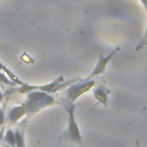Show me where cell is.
<instances>
[{
    "label": "cell",
    "instance_id": "obj_1",
    "mask_svg": "<svg viewBox=\"0 0 147 147\" xmlns=\"http://www.w3.org/2000/svg\"><path fill=\"white\" fill-rule=\"evenodd\" d=\"M55 103V99L49 95V93L41 92V91H33L28 93L26 100L22 103L26 110V116L33 115L41 110L45 107L52 106Z\"/></svg>",
    "mask_w": 147,
    "mask_h": 147
},
{
    "label": "cell",
    "instance_id": "obj_15",
    "mask_svg": "<svg viewBox=\"0 0 147 147\" xmlns=\"http://www.w3.org/2000/svg\"><path fill=\"white\" fill-rule=\"evenodd\" d=\"M136 147H140V146H139V142H138V141L136 142Z\"/></svg>",
    "mask_w": 147,
    "mask_h": 147
},
{
    "label": "cell",
    "instance_id": "obj_14",
    "mask_svg": "<svg viewBox=\"0 0 147 147\" xmlns=\"http://www.w3.org/2000/svg\"><path fill=\"white\" fill-rule=\"evenodd\" d=\"M141 2H142V5L145 6V8H146V10H147V0H141Z\"/></svg>",
    "mask_w": 147,
    "mask_h": 147
},
{
    "label": "cell",
    "instance_id": "obj_10",
    "mask_svg": "<svg viewBox=\"0 0 147 147\" xmlns=\"http://www.w3.org/2000/svg\"><path fill=\"white\" fill-rule=\"evenodd\" d=\"M0 83H1V84H5V85H7V86H10V87L17 86L16 83H14L6 74H2V71H0Z\"/></svg>",
    "mask_w": 147,
    "mask_h": 147
},
{
    "label": "cell",
    "instance_id": "obj_4",
    "mask_svg": "<svg viewBox=\"0 0 147 147\" xmlns=\"http://www.w3.org/2000/svg\"><path fill=\"white\" fill-rule=\"evenodd\" d=\"M119 51V48L117 47V48H115L114 51H111L108 55H102V54H99V61H98V63H96V65H95V68L93 69V71L91 72V75L87 77L88 79H92L93 77H95V76H99V75H101L105 70H106V67H107V64L109 63V61L113 59V56L117 53Z\"/></svg>",
    "mask_w": 147,
    "mask_h": 147
},
{
    "label": "cell",
    "instance_id": "obj_17",
    "mask_svg": "<svg viewBox=\"0 0 147 147\" xmlns=\"http://www.w3.org/2000/svg\"><path fill=\"white\" fill-rule=\"evenodd\" d=\"M2 98H3V96H0V103H1V100H2Z\"/></svg>",
    "mask_w": 147,
    "mask_h": 147
},
{
    "label": "cell",
    "instance_id": "obj_9",
    "mask_svg": "<svg viewBox=\"0 0 147 147\" xmlns=\"http://www.w3.org/2000/svg\"><path fill=\"white\" fill-rule=\"evenodd\" d=\"M2 140L6 142V145L10 146V147H15V136H14V131L11 129H8L7 132L5 133Z\"/></svg>",
    "mask_w": 147,
    "mask_h": 147
},
{
    "label": "cell",
    "instance_id": "obj_6",
    "mask_svg": "<svg viewBox=\"0 0 147 147\" xmlns=\"http://www.w3.org/2000/svg\"><path fill=\"white\" fill-rule=\"evenodd\" d=\"M23 116H26V110H25V108H24L23 105H20V106H16V107L10 108L9 111H8V114H7V118L11 123L17 122Z\"/></svg>",
    "mask_w": 147,
    "mask_h": 147
},
{
    "label": "cell",
    "instance_id": "obj_7",
    "mask_svg": "<svg viewBox=\"0 0 147 147\" xmlns=\"http://www.w3.org/2000/svg\"><path fill=\"white\" fill-rule=\"evenodd\" d=\"M0 71H3V72H5V74H6V75H7V76H8V77L14 82V83H16V85H17V86H22V85L24 84V83H23V82H22V80H21V79H20V78H18V77L13 72V71H11V70H9V69H8V68H7L2 62H0Z\"/></svg>",
    "mask_w": 147,
    "mask_h": 147
},
{
    "label": "cell",
    "instance_id": "obj_18",
    "mask_svg": "<svg viewBox=\"0 0 147 147\" xmlns=\"http://www.w3.org/2000/svg\"><path fill=\"white\" fill-rule=\"evenodd\" d=\"M5 147H10V146H8V145H6V146H5Z\"/></svg>",
    "mask_w": 147,
    "mask_h": 147
},
{
    "label": "cell",
    "instance_id": "obj_16",
    "mask_svg": "<svg viewBox=\"0 0 147 147\" xmlns=\"http://www.w3.org/2000/svg\"><path fill=\"white\" fill-rule=\"evenodd\" d=\"M0 96H3V93L1 92V90H0Z\"/></svg>",
    "mask_w": 147,
    "mask_h": 147
},
{
    "label": "cell",
    "instance_id": "obj_12",
    "mask_svg": "<svg viewBox=\"0 0 147 147\" xmlns=\"http://www.w3.org/2000/svg\"><path fill=\"white\" fill-rule=\"evenodd\" d=\"M5 123V111L3 109L0 108V126H2Z\"/></svg>",
    "mask_w": 147,
    "mask_h": 147
},
{
    "label": "cell",
    "instance_id": "obj_2",
    "mask_svg": "<svg viewBox=\"0 0 147 147\" xmlns=\"http://www.w3.org/2000/svg\"><path fill=\"white\" fill-rule=\"evenodd\" d=\"M63 107L65 109V111L68 113V126L65 129V131L62 134L63 139H67L68 141L71 142H76V144H83V139H82V134L78 127V124L75 119V109H76V103L75 102H70V101H65L63 102Z\"/></svg>",
    "mask_w": 147,
    "mask_h": 147
},
{
    "label": "cell",
    "instance_id": "obj_13",
    "mask_svg": "<svg viewBox=\"0 0 147 147\" xmlns=\"http://www.w3.org/2000/svg\"><path fill=\"white\" fill-rule=\"evenodd\" d=\"M2 138H3V129H1V127H0V142H1ZM0 147H1V146H0Z\"/></svg>",
    "mask_w": 147,
    "mask_h": 147
},
{
    "label": "cell",
    "instance_id": "obj_3",
    "mask_svg": "<svg viewBox=\"0 0 147 147\" xmlns=\"http://www.w3.org/2000/svg\"><path fill=\"white\" fill-rule=\"evenodd\" d=\"M95 80L94 79H88L85 78L83 80L78 79L77 82L72 83L68 88H65V96L67 101L75 102L80 95H83L85 92L90 91L93 86H95Z\"/></svg>",
    "mask_w": 147,
    "mask_h": 147
},
{
    "label": "cell",
    "instance_id": "obj_8",
    "mask_svg": "<svg viewBox=\"0 0 147 147\" xmlns=\"http://www.w3.org/2000/svg\"><path fill=\"white\" fill-rule=\"evenodd\" d=\"M15 136V147H25L24 144V130L17 129L14 132Z\"/></svg>",
    "mask_w": 147,
    "mask_h": 147
},
{
    "label": "cell",
    "instance_id": "obj_11",
    "mask_svg": "<svg viewBox=\"0 0 147 147\" xmlns=\"http://www.w3.org/2000/svg\"><path fill=\"white\" fill-rule=\"evenodd\" d=\"M147 45V26H146V32H145V36H144V38H142V40L138 44V46L136 47V49L137 51H139V49H141L142 47H145Z\"/></svg>",
    "mask_w": 147,
    "mask_h": 147
},
{
    "label": "cell",
    "instance_id": "obj_5",
    "mask_svg": "<svg viewBox=\"0 0 147 147\" xmlns=\"http://www.w3.org/2000/svg\"><path fill=\"white\" fill-rule=\"evenodd\" d=\"M93 96H94V99L99 102V103H101V105H103V106H108V96H109V90L105 86V85H99V86H96L95 88H94V91H93Z\"/></svg>",
    "mask_w": 147,
    "mask_h": 147
}]
</instances>
